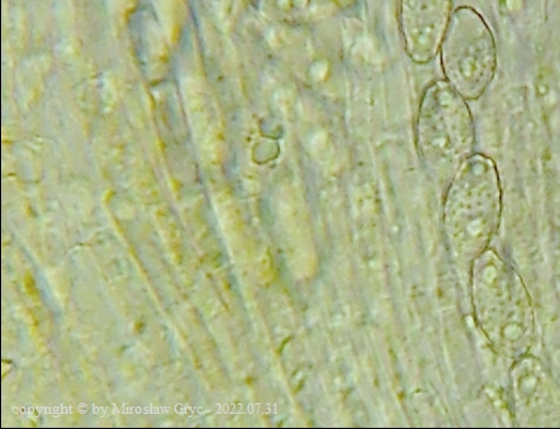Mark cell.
<instances>
[{"label": "cell", "mask_w": 560, "mask_h": 429, "mask_svg": "<svg viewBox=\"0 0 560 429\" xmlns=\"http://www.w3.org/2000/svg\"><path fill=\"white\" fill-rule=\"evenodd\" d=\"M415 138L420 155L429 160L457 156L470 143L468 111L445 83L427 88L419 105Z\"/></svg>", "instance_id": "cell-1"}, {"label": "cell", "mask_w": 560, "mask_h": 429, "mask_svg": "<svg viewBox=\"0 0 560 429\" xmlns=\"http://www.w3.org/2000/svg\"><path fill=\"white\" fill-rule=\"evenodd\" d=\"M450 0H399L400 35L409 58L427 64L438 55L447 22Z\"/></svg>", "instance_id": "cell-2"}, {"label": "cell", "mask_w": 560, "mask_h": 429, "mask_svg": "<svg viewBox=\"0 0 560 429\" xmlns=\"http://www.w3.org/2000/svg\"><path fill=\"white\" fill-rule=\"evenodd\" d=\"M343 3L345 0H275V12L290 24H303L326 17Z\"/></svg>", "instance_id": "cell-3"}]
</instances>
